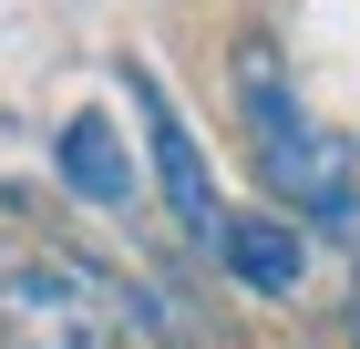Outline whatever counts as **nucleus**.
Returning a JSON list of instances; mask_svg holds the SVG:
<instances>
[{"mask_svg":"<svg viewBox=\"0 0 360 349\" xmlns=\"http://www.w3.org/2000/svg\"><path fill=\"white\" fill-rule=\"evenodd\" d=\"M226 72H237V124H248V144H257L268 206L299 216L309 237H360V144L288 93V62H278L257 31L237 41Z\"/></svg>","mask_w":360,"mask_h":349,"instance_id":"1","label":"nucleus"},{"mask_svg":"<svg viewBox=\"0 0 360 349\" xmlns=\"http://www.w3.org/2000/svg\"><path fill=\"white\" fill-rule=\"evenodd\" d=\"M0 349H124V298L72 246L0 237Z\"/></svg>","mask_w":360,"mask_h":349,"instance_id":"2","label":"nucleus"},{"mask_svg":"<svg viewBox=\"0 0 360 349\" xmlns=\"http://www.w3.org/2000/svg\"><path fill=\"white\" fill-rule=\"evenodd\" d=\"M124 103L144 113V154H155V185H165V216L186 226L195 246H217V226H226V206H217V175H206V144H195V124L175 113V93L144 62H124Z\"/></svg>","mask_w":360,"mask_h":349,"instance_id":"3","label":"nucleus"},{"mask_svg":"<svg viewBox=\"0 0 360 349\" xmlns=\"http://www.w3.org/2000/svg\"><path fill=\"white\" fill-rule=\"evenodd\" d=\"M206 257H217L248 298H299L309 288V226L278 216V206H226V226H217Z\"/></svg>","mask_w":360,"mask_h":349,"instance_id":"4","label":"nucleus"},{"mask_svg":"<svg viewBox=\"0 0 360 349\" xmlns=\"http://www.w3.org/2000/svg\"><path fill=\"white\" fill-rule=\"evenodd\" d=\"M52 175L83 195V206H103V216H134V195H144L134 154H124V134H113V113H62V134H52Z\"/></svg>","mask_w":360,"mask_h":349,"instance_id":"5","label":"nucleus"},{"mask_svg":"<svg viewBox=\"0 0 360 349\" xmlns=\"http://www.w3.org/2000/svg\"><path fill=\"white\" fill-rule=\"evenodd\" d=\"M340 329H350V349H360V268H350V298H340Z\"/></svg>","mask_w":360,"mask_h":349,"instance_id":"6","label":"nucleus"}]
</instances>
